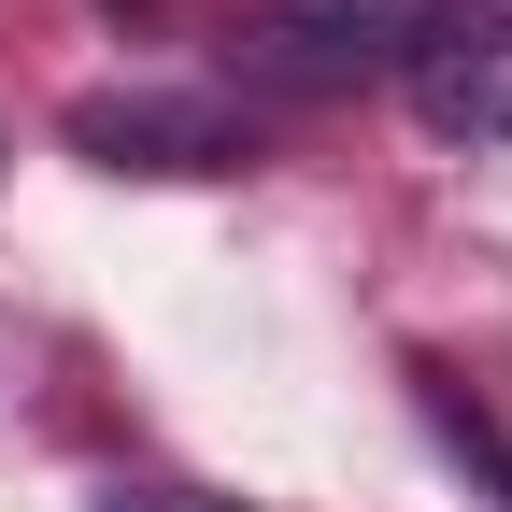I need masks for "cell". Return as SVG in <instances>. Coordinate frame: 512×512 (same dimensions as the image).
<instances>
[{
    "label": "cell",
    "mask_w": 512,
    "mask_h": 512,
    "mask_svg": "<svg viewBox=\"0 0 512 512\" xmlns=\"http://www.w3.org/2000/svg\"><path fill=\"white\" fill-rule=\"evenodd\" d=\"M72 157H100V171H242L256 128L200 86H100V100H72Z\"/></svg>",
    "instance_id": "obj_1"
},
{
    "label": "cell",
    "mask_w": 512,
    "mask_h": 512,
    "mask_svg": "<svg viewBox=\"0 0 512 512\" xmlns=\"http://www.w3.org/2000/svg\"><path fill=\"white\" fill-rule=\"evenodd\" d=\"M399 86L427 143H512V15H441L399 57Z\"/></svg>",
    "instance_id": "obj_2"
},
{
    "label": "cell",
    "mask_w": 512,
    "mask_h": 512,
    "mask_svg": "<svg viewBox=\"0 0 512 512\" xmlns=\"http://www.w3.org/2000/svg\"><path fill=\"white\" fill-rule=\"evenodd\" d=\"M456 0H271V57L299 86H356V72H384V57H413Z\"/></svg>",
    "instance_id": "obj_3"
},
{
    "label": "cell",
    "mask_w": 512,
    "mask_h": 512,
    "mask_svg": "<svg viewBox=\"0 0 512 512\" xmlns=\"http://www.w3.org/2000/svg\"><path fill=\"white\" fill-rule=\"evenodd\" d=\"M100 512H214V498H185V484H100Z\"/></svg>",
    "instance_id": "obj_4"
},
{
    "label": "cell",
    "mask_w": 512,
    "mask_h": 512,
    "mask_svg": "<svg viewBox=\"0 0 512 512\" xmlns=\"http://www.w3.org/2000/svg\"><path fill=\"white\" fill-rule=\"evenodd\" d=\"M470 456H484V470H498V498H512V441H484V427H470Z\"/></svg>",
    "instance_id": "obj_5"
}]
</instances>
